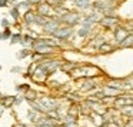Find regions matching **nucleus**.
<instances>
[{"label": "nucleus", "instance_id": "f257e3e1", "mask_svg": "<svg viewBox=\"0 0 133 127\" xmlns=\"http://www.w3.org/2000/svg\"><path fill=\"white\" fill-rule=\"evenodd\" d=\"M59 19H60V23L63 24V26L73 27V26H76V24L80 23L82 15H80V12H77V10H67V12L64 13V15H62Z\"/></svg>", "mask_w": 133, "mask_h": 127}, {"label": "nucleus", "instance_id": "f03ea898", "mask_svg": "<svg viewBox=\"0 0 133 127\" xmlns=\"http://www.w3.org/2000/svg\"><path fill=\"white\" fill-rule=\"evenodd\" d=\"M72 36H73V27L63 26V24H62V26L52 34V37L57 41H66V40H69Z\"/></svg>", "mask_w": 133, "mask_h": 127}, {"label": "nucleus", "instance_id": "7ed1b4c3", "mask_svg": "<svg viewBox=\"0 0 133 127\" xmlns=\"http://www.w3.org/2000/svg\"><path fill=\"white\" fill-rule=\"evenodd\" d=\"M60 26H62L60 19L59 17H50L49 20H47V23L42 27V32H43V34H46V36H52Z\"/></svg>", "mask_w": 133, "mask_h": 127}, {"label": "nucleus", "instance_id": "20e7f679", "mask_svg": "<svg viewBox=\"0 0 133 127\" xmlns=\"http://www.w3.org/2000/svg\"><path fill=\"white\" fill-rule=\"evenodd\" d=\"M39 16H44V17H55V12H53V7L49 6L46 2H42V3L37 4L35 10Z\"/></svg>", "mask_w": 133, "mask_h": 127}, {"label": "nucleus", "instance_id": "39448f33", "mask_svg": "<svg viewBox=\"0 0 133 127\" xmlns=\"http://www.w3.org/2000/svg\"><path fill=\"white\" fill-rule=\"evenodd\" d=\"M129 33H132V30H127L126 27H122V26L115 27V30H113V37H115V43H116V44H119L124 37H126L127 34H129Z\"/></svg>", "mask_w": 133, "mask_h": 127}, {"label": "nucleus", "instance_id": "423d86ee", "mask_svg": "<svg viewBox=\"0 0 133 127\" xmlns=\"http://www.w3.org/2000/svg\"><path fill=\"white\" fill-rule=\"evenodd\" d=\"M99 23H100L104 29H115L116 24H117L119 22H117V19H116L115 16H102V19H100Z\"/></svg>", "mask_w": 133, "mask_h": 127}, {"label": "nucleus", "instance_id": "0eeeda50", "mask_svg": "<svg viewBox=\"0 0 133 127\" xmlns=\"http://www.w3.org/2000/svg\"><path fill=\"white\" fill-rule=\"evenodd\" d=\"M82 69H83V74H84V77H87V79H90V77H96V76H99L100 74V69L99 67H96V66H82Z\"/></svg>", "mask_w": 133, "mask_h": 127}, {"label": "nucleus", "instance_id": "6e6552de", "mask_svg": "<svg viewBox=\"0 0 133 127\" xmlns=\"http://www.w3.org/2000/svg\"><path fill=\"white\" fill-rule=\"evenodd\" d=\"M16 7L19 9V12L20 13H26V12H29V10H33V4L30 3L29 0H23V2H17V3L15 4Z\"/></svg>", "mask_w": 133, "mask_h": 127}, {"label": "nucleus", "instance_id": "1a4fd4ad", "mask_svg": "<svg viewBox=\"0 0 133 127\" xmlns=\"http://www.w3.org/2000/svg\"><path fill=\"white\" fill-rule=\"evenodd\" d=\"M35 19H36V12L35 10H29L23 15V23L26 26H32L35 23Z\"/></svg>", "mask_w": 133, "mask_h": 127}, {"label": "nucleus", "instance_id": "9d476101", "mask_svg": "<svg viewBox=\"0 0 133 127\" xmlns=\"http://www.w3.org/2000/svg\"><path fill=\"white\" fill-rule=\"evenodd\" d=\"M132 44H133V34H132V33H129V34H127L126 37H124L123 40L117 44V46L120 47V49H130Z\"/></svg>", "mask_w": 133, "mask_h": 127}, {"label": "nucleus", "instance_id": "9b49d317", "mask_svg": "<svg viewBox=\"0 0 133 127\" xmlns=\"http://www.w3.org/2000/svg\"><path fill=\"white\" fill-rule=\"evenodd\" d=\"M79 10H89L92 6V0H73Z\"/></svg>", "mask_w": 133, "mask_h": 127}, {"label": "nucleus", "instance_id": "f8f14e48", "mask_svg": "<svg viewBox=\"0 0 133 127\" xmlns=\"http://www.w3.org/2000/svg\"><path fill=\"white\" fill-rule=\"evenodd\" d=\"M113 49H115L113 44L109 43V41H103V43L97 47V50H99V52H102V53H112Z\"/></svg>", "mask_w": 133, "mask_h": 127}, {"label": "nucleus", "instance_id": "ddd939ff", "mask_svg": "<svg viewBox=\"0 0 133 127\" xmlns=\"http://www.w3.org/2000/svg\"><path fill=\"white\" fill-rule=\"evenodd\" d=\"M50 17H44V16H39L37 13H36V19H35V23L33 24H36V26H39V27H43L44 24L47 23V20H49Z\"/></svg>", "mask_w": 133, "mask_h": 127}, {"label": "nucleus", "instance_id": "4468645a", "mask_svg": "<svg viewBox=\"0 0 133 127\" xmlns=\"http://www.w3.org/2000/svg\"><path fill=\"white\" fill-rule=\"evenodd\" d=\"M9 13H10V17H12L13 20H15V22H19V19H20L22 13L19 12V9L15 6V4H13V6H12V9L9 10Z\"/></svg>", "mask_w": 133, "mask_h": 127}, {"label": "nucleus", "instance_id": "2eb2a0df", "mask_svg": "<svg viewBox=\"0 0 133 127\" xmlns=\"http://www.w3.org/2000/svg\"><path fill=\"white\" fill-rule=\"evenodd\" d=\"M126 104H132V97H130L127 101H126V97H119L117 100H115V106L116 107H120L122 109V107H124Z\"/></svg>", "mask_w": 133, "mask_h": 127}, {"label": "nucleus", "instance_id": "dca6fc26", "mask_svg": "<svg viewBox=\"0 0 133 127\" xmlns=\"http://www.w3.org/2000/svg\"><path fill=\"white\" fill-rule=\"evenodd\" d=\"M76 34H77L80 39H84V37H87V36L90 34V30H87V29H84V27L80 26L77 30H76Z\"/></svg>", "mask_w": 133, "mask_h": 127}, {"label": "nucleus", "instance_id": "f3484780", "mask_svg": "<svg viewBox=\"0 0 133 127\" xmlns=\"http://www.w3.org/2000/svg\"><path fill=\"white\" fill-rule=\"evenodd\" d=\"M10 44H16V43H20L22 40V33H12V36H10Z\"/></svg>", "mask_w": 133, "mask_h": 127}, {"label": "nucleus", "instance_id": "a211bd4d", "mask_svg": "<svg viewBox=\"0 0 133 127\" xmlns=\"http://www.w3.org/2000/svg\"><path fill=\"white\" fill-rule=\"evenodd\" d=\"M96 87V84L93 83L92 80H87V81H84L83 83V87H82V90H84V91H86V90H93Z\"/></svg>", "mask_w": 133, "mask_h": 127}, {"label": "nucleus", "instance_id": "6ab92c4d", "mask_svg": "<svg viewBox=\"0 0 133 127\" xmlns=\"http://www.w3.org/2000/svg\"><path fill=\"white\" fill-rule=\"evenodd\" d=\"M30 54H32V53H30V49H23V50H20V52H19L17 57L19 59H26V57H29Z\"/></svg>", "mask_w": 133, "mask_h": 127}, {"label": "nucleus", "instance_id": "aec40b11", "mask_svg": "<svg viewBox=\"0 0 133 127\" xmlns=\"http://www.w3.org/2000/svg\"><path fill=\"white\" fill-rule=\"evenodd\" d=\"M36 96H37V94H36V91H35V90H32V89H29V90H26V94H24V97H26L27 98V100H33V98H36Z\"/></svg>", "mask_w": 133, "mask_h": 127}, {"label": "nucleus", "instance_id": "412c9836", "mask_svg": "<svg viewBox=\"0 0 133 127\" xmlns=\"http://www.w3.org/2000/svg\"><path fill=\"white\" fill-rule=\"evenodd\" d=\"M10 36H12V29H3V33H2V40H9Z\"/></svg>", "mask_w": 133, "mask_h": 127}, {"label": "nucleus", "instance_id": "4be33fe9", "mask_svg": "<svg viewBox=\"0 0 133 127\" xmlns=\"http://www.w3.org/2000/svg\"><path fill=\"white\" fill-rule=\"evenodd\" d=\"M122 113L123 114H127L129 117H132V104H127V107H122Z\"/></svg>", "mask_w": 133, "mask_h": 127}, {"label": "nucleus", "instance_id": "5701e85b", "mask_svg": "<svg viewBox=\"0 0 133 127\" xmlns=\"http://www.w3.org/2000/svg\"><path fill=\"white\" fill-rule=\"evenodd\" d=\"M0 26L3 27V29H9V27H10V22L7 20V19H2V20H0Z\"/></svg>", "mask_w": 133, "mask_h": 127}, {"label": "nucleus", "instance_id": "b1692460", "mask_svg": "<svg viewBox=\"0 0 133 127\" xmlns=\"http://www.w3.org/2000/svg\"><path fill=\"white\" fill-rule=\"evenodd\" d=\"M7 6H9L7 0H0V7H7Z\"/></svg>", "mask_w": 133, "mask_h": 127}, {"label": "nucleus", "instance_id": "393cba45", "mask_svg": "<svg viewBox=\"0 0 133 127\" xmlns=\"http://www.w3.org/2000/svg\"><path fill=\"white\" fill-rule=\"evenodd\" d=\"M29 118H30V120H36V113H33V111H30L29 113Z\"/></svg>", "mask_w": 133, "mask_h": 127}, {"label": "nucleus", "instance_id": "a878e982", "mask_svg": "<svg viewBox=\"0 0 133 127\" xmlns=\"http://www.w3.org/2000/svg\"><path fill=\"white\" fill-rule=\"evenodd\" d=\"M29 2H30L32 4H36V6H37L39 3H42V2H44V0H29Z\"/></svg>", "mask_w": 133, "mask_h": 127}, {"label": "nucleus", "instance_id": "bb28decb", "mask_svg": "<svg viewBox=\"0 0 133 127\" xmlns=\"http://www.w3.org/2000/svg\"><path fill=\"white\" fill-rule=\"evenodd\" d=\"M39 127H53V126H49V124H39Z\"/></svg>", "mask_w": 133, "mask_h": 127}, {"label": "nucleus", "instance_id": "cd10ccee", "mask_svg": "<svg viewBox=\"0 0 133 127\" xmlns=\"http://www.w3.org/2000/svg\"><path fill=\"white\" fill-rule=\"evenodd\" d=\"M13 127H26V126H23V124H16V126H13Z\"/></svg>", "mask_w": 133, "mask_h": 127}, {"label": "nucleus", "instance_id": "c85d7f7f", "mask_svg": "<svg viewBox=\"0 0 133 127\" xmlns=\"http://www.w3.org/2000/svg\"><path fill=\"white\" fill-rule=\"evenodd\" d=\"M0 39H2V32H0Z\"/></svg>", "mask_w": 133, "mask_h": 127}, {"label": "nucleus", "instance_id": "c756f323", "mask_svg": "<svg viewBox=\"0 0 133 127\" xmlns=\"http://www.w3.org/2000/svg\"><path fill=\"white\" fill-rule=\"evenodd\" d=\"M0 69H2V66H0Z\"/></svg>", "mask_w": 133, "mask_h": 127}]
</instances>
